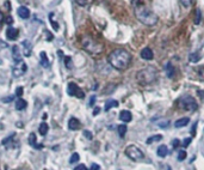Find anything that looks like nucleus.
<instances>
[{
  "instance_id": "nucleus-1",
  "label": "nucleus",
  "mask_w": 204,
  "mask_h": 170,
  "mask_svg": "<svg viewBox=\"0 0 204 170\" xmlns=\"http://www.w3.org/2000/svg\"><path fill=\"white\" fill-rule=\"evenodd\" d=\"M107 61L109 64L116 68V70H120V71H123L125 70L130 62H131V55L128 50L123 49V48H117L115 50H112L109 57H107Z\"/></svg>"
},
{
  "instance_id": "nucleus-2",
  "label": "nucleus",
  "mask_w": 204,
  "mask_h": 170,
  "mask_svg": "<svg viewBox=\"0 0 204 170\" xmlns=\"http://www.w3.org/2000/svg\"><path fill=\"white\" fill-rule=\"evenodd\" d=\"M135 16L142 24L147 26H154L158 22V16L144 4H137L135 6Z\"/></svg>"
},
{
  "instance_id": "nucleus-3",
  "label": "nucleus",
  "mask_w": 204,
  "mask_h": 170,
  "mask_svg": "<svg viewBox=\"0 0 204 170\" xmlns=\"http://www.w3.org/2000/svg\"><path fill=\"white\" fill-rule=\"evenodd\" d=\"M156 77H158L156 68L153 66H148V67L140 70L136 73V80L139 82L140 85H148V84L154 83L156 80Z\"/></svg>"
},
{
  "instance_id": "nucleus-4",
  "label": "nucleus",
  "mask_w": 204,
  "mask_h": 170,
  "mask_svg": "<svg viewBox=\"0 0 204 170\" xmlns=\"http://www.w3.org/2000/svg\"><path fill=\"white\" fill-rule=\"evenodd\" d=\"M81 46L82 48L88 52L90 54L92 55H97V54H100L103 52V46L97 42L96 40H93L90 36H82L81 37Z\"/></svg>"
},
{
  "instance_id": "nucleus-5",
  "label": "nucleus",
  "mask_w": 204,
  "mask_h": 170,
  "mask_svg": "<svg viewBox=\"0 0 204 170\" xmlns=\"http://www.w3.org/2000/svg\"><path fill=\"white\" fill-rule=\"evenodd\" d=\"M178 107L183 110H189V112H195L198 108L197 102L192 96H183L178 101Z\"/></svg>"
},
{
  "instance_id": "nucleus-6",
  "label": "nucleus",
  "mask_w": 204,
  "mask_h": 170,
  "mask_svg": "<svg viewBox=\"0 0 204 170\" xmlns=\"http://www.w3.org/2000/svg\"><path fill=\"white\" fill-rule=\"evenodd\" d=\"M125 154H127L131 161H135V162L141 161V159L144 158V154H143V152L141 151V149L137 147V146H135V145H129V146H127Z\"/></svg>"
},
{
  "instance_id": "nucleus-7",
  "label": "nucleus",
  "mask_w": 204,
  "mask_h": 170,
  "mask_svg": "<svg viewBox=\"0 0 204 170\" xmlns=\"http://www.w3.org/2000/svg\"><path fill=\"white\" fill-rule=\"evenodd\" d=\"M67 92H68L69 96H75V97H78V98H84V97H85L84 91H82L75 83H69V84H68Z\"/></svg>"
},
{
  "instance_id": "nucleus-8",
  "label": "nucleus",
  "mask_w": 204,
  "mask_h": 170,
  "mask_svg": "<svg viewBox=\"0 0 204 170\" xmlns=\"http://www.w3.org/2000/svg\"><path fill=\"white\" fill-rule=\"evenodd\" d=\"M26 70H28L26 64L21 60V61H18V62L13 66L12 72H13V76L15 77H21V76H23L25 72H26Z\"/></svg>"
},
{
  "instance_id": "nucleus-9",
  "label": "nucleus",
  "mask_w": 204,
  "mask_h": 170,
  "mask_svg": "<svg viewBox=\"0 0 204 170\" xmlns=\"http://www.w3.org/2000/svg\"><path fill=\"white\" fill-rule=\"evenodd\" d=\"M18 35H19L18 29H16V28H13V26H11V25L7 28V30H6V37H7V40L15 41L16 38L18 37Z\"/></svg>"
},
{
  "instance_id": "nucleus-10",
  "label": "nucleus",
  "mask_w": 204,
  "mask_h": 170,
  "mask_svg": "<svg viewBox=\"0 0 204 170\" xmlns=\"http://www.w3.org/2000/svg\"><path fill=\"white\" fill-rule=\"evenodd\" d=\"M140 55H141V57H142L143 60H153V57H154L153 50H152L149 47L143 48L142 50H141V53H140Z\"/></svg>"
},
{
  "instance_id": "nucleus-11",
  "label": "nucleus",
  "mask_w": 204,
  "mask_h": 170,
  "mask_svg": "<svg viewBox=\"0 0 204 170\" xmlns=\"http://www.w3.org/2000/svg\"><path fill=\"white\" fill-rule=\"evenodd\" d=\"M80 126H81V123H80V121H79L78 119H75V117L69 119V121H68V127H69V130L77 131V130L80 128Z\"/></svg>"
},
{
  "instance_id": "nucleus-12",
  "label": "nucleus",
  "mask_w": 204,
  "mask_h": 170,
  "mask_svg": "<svg viewBox=\"0 0 204 170\" xmlns=\"http://www.w3.org/2000/svg\"><path fill=\"white\" fill-rule=\"evenodd\" d=\"M17 13H18V16H19L21 19H28L30 17V11H29V9L25 7V6H21V7L17 10Z\"/></svg>"
},
{
  "instance_id": "nucleus-13",
  "label": "nucleus",
  "mask_w": 204,
  "mask_h": 170,
  "mask_svg": "<svg viewBox=\"0 0 204 170\" xmlns=\"http://www.w3.org/2000/svg\"><path fill=\"white\" fill-rule=\"evenodd\" d=\"M23 48H24V57H30V55H31V52H32L31 42L28 41V40L23 41Z\"/></svg>"
},
{
  "instance_id": "nucleus-14",
  "label": "nucleus",
  "mask_w": 204,
  "mask_h": 170,
  "mask_svg": "<svg viewBox=\"0 0 204 170\" xmlns=\"http://www.w3.org/2000/svg\"><path fill=\"white\" fill-rule=\"evenodd\" d=\"M131 119H133V115L129 110H122L120 113V120L123 122H129V121H131Z\"/></svg>"
},
{
  "instance_id": "nucleus-15",
  "label": "nucleus",
  "mask_w": 204,
  "mask_h": 170,
  "mask_svg": "<svg viewBox=\"0 0 204 170\" xmlns=\"http://www.w3.org/2000/svg\"><path fill=\"white\" fill-rule=\"evenodd\" d=\"M165 70H166V75L168 78H173L174 75H176V68L174 66L171 64V62H167L166 66H165Z\"/></svg>"
},
{
  "instance_id": "nucleus-16",
  "label": "nucleus",
  "mask_w": 204,
  "mask_h": 170,
  "mask_svg": "<svg viewBox=\"0 0 204 170\" xmlns=\"http://www.w3.org/2000/svg\"><path fill=\"white\" fill-rule=\"evenodd\" d=\"M29 144H30L32 147H35V149H42V145H40V144L37 143V139H36L35 133H31V134L29 135Z\"/></svg>"
},
{
  "instance_id": "nucleus-17",
  "label": "nucleus",
  "mask_w": 204,
  "mask_h": 170,
  "mask_svg": "<svg viewBox=\"0 0 204 170\" xmlns=\"http://www.w3.org/2000/svg\"><path fill=\"white\" fill-rule=\"evenodd\" d=\"M118 101H116V99H109V101H106V103H105V107H104V109H105V112H109L111 108H116V107H118Z\"/></svg>"
},
{
  "instance_id": "nucleus-18",
  "label": "nucleus",
  "mask_w": 204,
  "mask_h": 170,
  "mask_svg": "<svg viewBox=\"0 0 204 170\" xmlns=\"http://www.w3.org/2000/svg\"><path fill=\"white\" fill-rule=\"evenodd\" d=\"M189 122H190V119H189V117H182V119H179V120H177V121L174 122V127H176V128H182L184 126H186Z\"/></svg>"
},
{
  "instance_id": "nucleus-19",
  "label": "nucleus",
  "mask_w": 204,
  "mask_h": 170,
  "mask_svg": "<svg viewBox=\"0 0 204 170\" xmlns=\"http://www.w3.org/2000/svg\"><path fill=\"white\" fill-rule=\"evenodd\" d=\"M12 55H13V59L18 62V61H21V50L18 48V46H13L12 48Z\"/></svg>"
},
{
  "instance_id": "nucleus-20",
  "label": "nucleus",
  "mask_w": 204,
  "mask_h": 170,
  "mask_svg": "<svg viewBox=\"0 0 204 170\" xmlns=\"http://www.w3.org/2000/svg\"><path fill=\"white\" fill-rule=\"evenodd\" d=\"M158 156L159 157H166L167 156V153H168V149H167V146L166 145H160L159 147H158Z\"/></svg>"
},
{
  "instance_id": "nucleus-21",
  "label": "nucleus",
  "mask_w": 204,
  "mask_h": 170,
  "mask_svg": "<svg viewBox=\"0 0 204 170\" xmlns=\"http://www.w3.org/2000/svg\"><path fill=\"white\" fill-rule=\"evenodd\" d=\"M40 59H41V65L43 67H49V60H48V57H47L45 52H41Z\"/></svg>"
},
{
  "instance_id": "nucleus-22",
  "label": "nucleus",
  "mask_w": 204,
  "mask_h": 170,
  "mask_svg": "<svg viewBox=\"0 0 204 170\" xmlns=\"http://www.w3.org/2000/svg\"><path fill=\"white\" fill-rule=\"evenodd\" d=\"M26 108V101H24L23 98H19L16 102V109L17 110H24Z\"/></svg>"
},
{
  "instance_id": "nucleus-23",
  "label": "nucleus",
  "mask_w": 204,
  "mask_h": 170,
  "mask_svg": "<svg viewBox=\"0 0 204 170\" xmlns=\"http://www.w3.org/2000/svg\"><path fill=\"white\" fill-rule=\"evenodd\" d=\"M189 59H190V61L191 62H198L201 59H202V55L199 54V53H191L190 54V57H189Z\"/></svg>"
},
{
  "instance_id": "nucleus-24",
  "label": "nucleus",
  "mask_w": 204,
  "mask_h": 170,
  "mask_svg": "<svg viewBox=\"0 0 204 170\" xmlns=\"http://www.w3.org/2000/svg\"><path fill=\"white\" fill-rule=\"evenodd\" d=\"M48 128H49L48 125L45 122H42L41 125H40V127H38V132H40L41 135H45L47 132H48Z\"/></svg>"
},
{
  "instance_id": "nucleus-25",
  "label": "nucleus",
  "mask_w": 204,
  "mask_h": 170,
  "mask_svg": "<svg viewBox=\"0 0 204 170\" xmlns=\"http://www.w3.org/2000/svg\"><path fill=\"white\" fill-rule=\"evenodd\" d=\"M161 139H163V135H160V134H158V135H153V137H149V138L147 139V144H152V143L158 141V140H161Z\"/></svg>"
},
{
  "instance_id": "nucleus-26",
  "label": "nucleus",
  "mask_w": 204,
  "mask_h": 170,
  "mask_svg": "<svg viewBox=\"0 0 204 170\" xmlns=\"http://www.w3.org/2000/svg\"><path fill=\"white\" fill-rule=\"evenodd\" d=\"M201 20H202V12H201L199 9H197L196 10V17H195V24L198 25L201 23Z\"/></svg>"
},
{
  "instance_id": "nucleus-27",
  "label": "nucleus",
  "mask_w": 204,
  "mask_h": 170,
  "mask_svg": "<svg viewBox=\"0 0 204 170\" xmlns=\"http://www.w3.org/2000/svg\"><path fill=\"white\" fill-rule=\"evenodd\" d=\"M79 159H80V156H79V153H77V152H75V153H73V154L71 156V158H69V163H71V164L77 163Z\"/></svg>"
},
{
  "instance_id": "nucleus-28",
  "label": "nucleus",
  "mask_w": 204,
  "mask_h": 170,
  "mask_svg": "<svg viewBox=\"0 0 204 170\" xmlns=\"http://www.w3.org/2000/svg\"><path fill=\"white\" fill-rule=\"evenodd\" d=\"M117 131H118V134H120L121 137H124L125 133H127V126H125V125H120V126L117 127Z\"/></svg>"
},
{
  "instance_id": "nucleus-29",
  "label": "nucleus",
  "mask_w": 204,
  "mask_h": 170,
  "mask_svg": "<svg viewBox=\"0 0 204 170\" xmlns=\"http://www.w3.org/2000/svg\"><path fill=\"white\" fill-rule=\"evenodd\" d=\"M186 158V151L185 150H180V151L178 152V161H184Z\"/></svg>"
},
{
  "instance_id": "nucleus-30",
  "label": "nucleus",
  "mask_w": 204,
  "mask_h": 170,
  "mask_svg": "<svg viewBox=\"0 0 204 170\" xmlns=\"http://www.w3.org/2000/svg\"><path fill=\"white\" fill-rule=\"evenodd\" d=\"M197 73H198V76H199V78L202 79V80H204V67L203 66H201V67H198L197 70Z\"/></svg>"
},
{
  "instance_id": "nucleus-31",
  "label": "nucleus",
  "mask_w": 204,
  "mask_h": 170,
  "mask_svg": "<svg viewBox=\"0 0 204 170\" xmlns=\"http://www.w3.org/2000/svg\"><path fill=\"white\" fill-rule=\"evenodd\" d=\"M64 65H66L67 68H72V59L69 57H64Z\"/></svg>"
},
{
  "instance_id": "nucleus-32",
  "label": "nucleus",
  "mask_w": 204,
  "mask_h": 170,
  "mask_svg": "<svg viewBox=\"0 0 204 170\" xmlns=\"http://www.w3.org/2000/svg\"><path fill=\"white\" fill-rule=\"evenodd\" d=\"M180 2H182V5H183L184 7H190L192 5L193 0H180Z\"/></svg>"
},
{
  "instance_id": "nucleus-33",
  "label": "nucleus",
  "mask_w": 204,
  "mask_h": 170,
  "mask_svg": "<svg viewBox=\"0 0 204 170\" xmlns=\"http://www.w3.org/2000/svg\"><path fill=\"white\" fill-rule=\"evenodd\" d=\"M191 138H186V139H184V141H183V146L184 147H187L190 144H191Z\"/></svg>"
},
{
  "instance_id": "nucleus-34",
  "label": "nucleus",
  "mask_w": 204,
  "mask_h": 170,
  "mask_svg": "<svg viewBox=\"0 0 204 170\" xmlns=\"http://www.w3.org/2000/svg\"><path fill=\"white\" fill-rule=\"evenodd\" d=\"M74 170H88V169L86 168L85 164H79V165H77V167L74 168Z\"/></svg>"
},
{
  "instance_id": "nucleus-35",
  "label": "nucleus",
  "mask_w": 204,
  "mask_h": 170,
  "mask_svg": "<svg viewBox=\"0 0 204 170\" xmlns=\"http://www.w3.org/2000/svg\"><path fill=\"white\" fill-rule=\"evenodd\" d=\"M78 5H80V6H85L86 4H87V0H74Z\"/></svg>"
},
{
  "instance_id": "nucleus-36",
  "label": "nucleus",
  "mask_w": 204,
  "mask_h": 170,
  "mask_svg": "<svg viewBox=\"0 0 204 170\" xmlns=\"http://www.w3.org/2000/svg\"><path fill=\"white\" fill-rule=\"evenodd\" d=\"M84 135L87 138V139H92V133L90 131H84Z\"/></svg>"
},
{
  "instance_id": "nucleus-37",
  "label": "nucleus",
  "mask_w": 204,
  "mask_h": 170,
  "mask_svg": "<svg viewBox=\"0 0 204 170\" xmlns=\"http://www.w3.org/2000/svg\"><path fill=\"white\" fill-rule=\"evenodd\" d=\"M197 92H198V96L201 97V99L204 102V90H198Z\"/></svg>"
},
{
  "instance_id": "nucleus-38",
  "label": "nucleus",
  "mask_w": 204,
  "mask_h": 170,
  "mask_svg": "<svg viewBox=\"0 0 204 170\" xmlns=\"http://www.w3.org/2000/svg\"><path fill=\"white\" fill-rule=\"evenodd\" d=\"M172 144H173V147H178V146L180 145V143H179V140H178V139H174Z\"/></svg>"
},
{
  "instance_id": "nucleus-39",
  "label": "nucleus",
  "mask_w": 204,
  "mask_h": 170,
  "mask_svg": "<svg viewBox=\"0 0 204 170\" xmlns=\"http://www.w3.org/2000/svg\"><path fill=\"white\" fill-rule=\"evenodd\" d=\"M99 169H100V167H99L98 164H92L90 170H99Z\"/></svg>"
},
{
  "instance_id": "nucleus-40",
  "label": "nucleus",
  "mask_w": 204,
  "mask_h": 170,
  "mask_svg": "<svg viewBox=\"0 0 204 170\" xmlns=\"http://www.w3.org/2000/svg\"><path fill=\"white\" fill-rule=\"evenodd\" d=\"M16 94H17V96H21L23 95V88H18L16 90Z\"/></svg>"
},
{
  "instance_id": "nucleus-41",
  "label": "nucleus",
  "mask_w": 204,
  "mask_h": 170,
  "mask_svg": "<svg viewBox=\"0 0 204 170\" xmlns=\"http://www.w3.org/2000/svg\"><path fill=\"white\" fill-rule=\"evenodd\" d=\"M99 113H100V108H99V107H96L94 110H93V115H98Z\"/></svg>"
},
{
  "instance_id": "nucleus-42",
  "label": "nucleus",
  "mask_w": 204,
  "mask_h": 170,
  "mask_svg": "<svg viewBox=\"0 0 204 170\" xmlns=\"http://www.w3.org/2000/svg\"><path fill=\"white\" fill-rule=\"evenodd\" d=\"M94 101H96V97L92 96V97H91V101H90V106H93V104H94Z\"/></svg>"
},
{
  "instance_id": "nucleus-43",
  "label": "nucleus",
  "mask_w": 204,
  "mask_h": 170,
  "mask_svg": "<svg viewBox=\"0 0 204 170\" xmlns=\"http://www.w3.org/2000/svg\"><path fill=\"white\" fill-rule=\"evenodd\" d=\"M12 99H13V97H8V98H4L2 101H4V102H7V101H12Z\"/></svg>"
},
{
  "instance_id": "nucleus-44",
  "label": "nucleus",
  "mask_w": 204,
  "mask_h": 170,
  "mask_svg": "<svg viewBox=\"0 0 204 170\" xmlns=\"http://www.w3.org/2000/svg\"><path fill=\"white\" fill-rule=\"evenodd\" d=\"M2 20H4V17H2V13L0 12V25H1V23H2Z\"/></svg>"
}]
</instances>
